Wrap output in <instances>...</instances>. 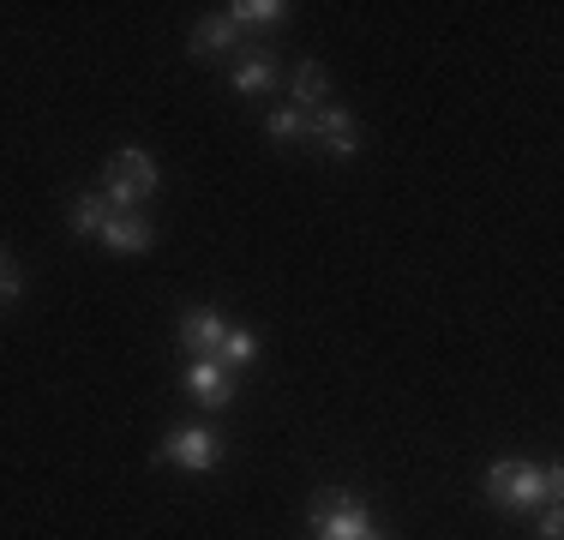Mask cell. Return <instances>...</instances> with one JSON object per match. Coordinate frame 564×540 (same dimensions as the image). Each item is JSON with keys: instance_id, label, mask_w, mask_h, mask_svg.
Returning a JSON list of instances; mask_svg holds the SVG:
<instances>
[{"instance_id": "cell-5", "label": "cell", "mask_w": 564, "mask_h": 540, "mask_svg": "<svg viewBox=\"0 0 564 540\" xmlns=\"http://www.w3.org/2000/svg\"><path fill=\"white\" fill-rule=\"evenodd\" d=\"M306 132H318L330 156H355V115H348V108L318 102L313 115H306Z\"/></svg>"}, {"instance_id": "cell-18", "label": "cell", "mask_w": 564, "mask_h": 540, "mask_svg": "<svg viewBox=\"0 0 564 540\" xmlns=\"http://www.w3.org/2000/svg\"><path fill=\"white\" fill-rule=\"evenodd\" d=\"M367 540H384V534H367Z\"/></svg>"}, {"instance_id": "cell-13", "label": "cell", "mask_w": 564, "mask_h": 540, "mask_svg": "<svg viewBox=\"0 0 564 540\" xmlns=\"http://www.w3.org/2000/svg\"><path fill=\"white\" fill-rule=\"evenodd\" d=\"M228 43H235V24H228V19H205L193 31V54H223Z\"/></svg>"}, {"instance_id": "cell-6", "label": "cell", "mask_w": 564, "mask_h": 540, "mask_svg": "<svg viewBox=\"0 0 564 540\" xmlns=\"http://www.w3.org/2000/svg\"><path fill=\"white\" fill-rule=\"evenodd\" d=\"M151 223H144V216H132V210H115L109 223H102V247L109 252H144L151 247Z\"/></svg>"}, {"instance_id": "cell-1", "label": "cell", "mask_w": 564, "mask_h": 540, "mask_svg": "<svg viewBox=\"0 0 564 540\" xmlns=\"http://www.w3.org/2000/svg\"><path fill=\"white\" fill-rule=\"evenodd\" d=\"M564 475L558 468H534V463H492L487 468V498L499 510H534V505H553Z\"/></svg>"}, {"instance_id": "cell-3", "label": "cell", "mask_w": 564, "mask_h": 540, "mask_svg": "<svg viewBox=\"0 0 564 540\" xmlns=\"http://www.w3.org/2000/svg\"><path fill=\"white\" fill-rule=\"evenodd\" d=\"M313 534L318 540H367L372 534V517L355 493H318L313 505Z\"/></svg>"}, {"instance_id": "cell-12", "label": "cell", "mask_w": 564, "mask_h": 540, "mask_svg": "<svg viewBox=\"0 0 564 540\" xmlns=\"http://www.w3.org/2000/svg\"><path fill=\"white\" fill-rule=\"evenodd\" d=\"M318 102H325V73H318V61H306L294 73V108H318Z\"/></svg>"}, {"instance_id": "cell-4", "label": "cell", "mask_w": 564, "mask_h": 540, "mask_svg": "<svg viewBox=\"0 0 564 540\" xmlns=\"http://www.w3.org/2000/svg\"><path fill=\"white\" fill-rule=\"evenodd\" d=\"M156 456H163V463H181V468H193V475H198V468H210L223 451H217V432H205V426H174Z\"/></svg>"}, {"instance_id": "cell-14", "label": "cell", "mask_w": 564, "mask_h": 540, "mask_svg": "<svg viewBox=\"0 0 564 540\" xmlns=\"http://www.w3.org/2000/svg\"><path fill=\"white\" fill-rule=\"evenodd\" d=\"M217 355L228 360V367H252V360H259V336H252V331H228Z\"/></svg>"}, {"instance_id": "cell-9", "label": "cell", "mask_w": 564, "mask_h": 540, "mask_svg": "<svg viewBox=\"0 0 564 540\" xmlns=\"http://www.w3.org/2000/svg\"><path fill=\"white\" fill-rule=\"evenodd\" d=\"M223 336H228V324H223L217 313H186V318H181V343L198 348V360H205L210 348H223Z\"/></svg>"}, {"instance_id": "cell-16", "label": "cell", "mask_w": 564, "mask_h": 540, "mask_svg": "<svg viewBox=\"0 0 564 540\" xmlns=\"http://www.w3.org/2000/svg\"><path fill=\"white\" fill-rule=\"evenodd\" d=\"M19 289H24V282H19V270H12V259L0 252V301H19Z\"/></svg>"}, {"instance_id": "cell-7", "label": "cell", "mask_w": 564, "mask_h": 540, "mask_svg": "<svg viewBox=\"0 0 564 540\" xmlns=\"http://www.w3.org/2000/svg\"><path fill=\"white\" fill-rule=\"evenodd\" d=\"M181 385L193 390L205 409H223V402H228V372L217 367V360H193V367L181 372Z\"/></svg>"}, {"instance_id": "cell-15", "label": "cell", "mask_w": 564, "mask_h": 540, "mask_svg": "<svg viewBox=\"0 0 564 540\" xmlns=\"http://www.w3.org/2000/svg\"><path fill=\"white\" fill-rule=\"evenodd\" d=\"M301 132H306L301 108H276V115H271V139H301Z\"/></svg>"}, {"instance_id": "cell-11", "label": "cell", "mask_w": 564, "mask_h": 540, "mask_svg": "<svg viewBox=\"0 0 564 540\" xmlns=\"http://www.w3.org/2000/svg\"><path fill=\"white\" fill-rule=\"evenodd\" d=\"M109 198H102V193H85V198H78V205H73V235H102V223H109Z\"/></svg>"}, {"instance_id": "cell-8", "label": "cell", "mask_w": 564, "mask_h": 540, "mask_svg": "<svg viewBox=\"0 0 564 540\" xmlns=\"http://www.w3.org/2000/svg\"><path fill=\"white\" fill-rule=\"evenodd\" d=\"M271 85H276V54H264V48L240 54V66H235V90H240V97H252V90H271Z\"/></svg>"}, {"instance_id": "cell-2", "label": "cell", "mask_w": 564, "mask_h": 540, "mask_svg": "<svg viewBox=\"0 0 564 540\" xmlns=\"http://www.w3.org/2000/svg\"><path fill=\"white\" fill-rule=\"evenodd\" d=\"M151 193H156V156L139 151V144L115 151L109 174H102V198H109V210H132V205H144Z\"/></svg>"}, {"instance_id": "cell-10", "label": "cell", "mask_w": 564, "mask_h": 540, "mask_svg": "<svg viewBox=\"0 0 564 540\" xmlns=\"http://www.w3.org/2000/svg\"><path fill=\"white\" fill-rule=\"evenodd\" d=\"M282 19H289L282 0H235V7H228V24H235V31H264V24H282Z\"/></svg>"}, {"instance_id": "cell-17", "label": "cell", "mask_w": 564, "mask_h": 540, "mask_svg": "<svg viewBox=\"0 0 564 540\" xmlns=\"http://www.w3.org/2000/svg\"><path fill=\"white\" fill-rule=\"evenodd\" d=\"M564 534V517H558V505H546V517H541V540H558Z\"/></svg>"}]
</instances>
